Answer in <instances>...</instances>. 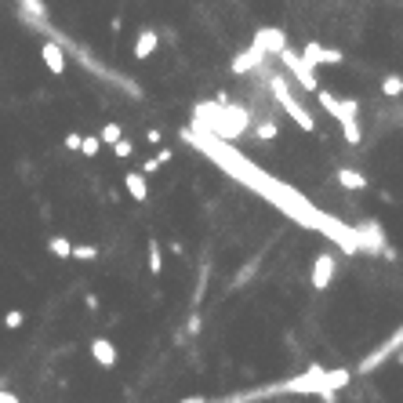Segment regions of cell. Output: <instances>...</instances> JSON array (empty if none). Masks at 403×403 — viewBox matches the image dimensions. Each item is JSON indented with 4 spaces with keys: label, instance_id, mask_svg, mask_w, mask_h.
<instances>
[{
    "label": "cell",
    "instance_id": "obj_6",
    "mask_svg": "<svg viewBox=\"0 0 403 403\" xmlns=\"http://www.w3.org/2000/svg\"><path fill=\"white\" fill-rule=\"evenodd\" d=\"M356 229V236H360V251H371V255H378V251H389V244H385V233H382V225L378 222H360V225H352Z\"/></svg>",
    "mask_w": 403,
    "mask_h": 403
},
{
    "label": "cell",
    "instance_id": "obj_3",
    "mask_svg": "<svg viewBox=\"0 0 403 403\" xmlns=\"http://www.w3.org/2000/svg\"><path fill=\"white\" fill-rule=\"evenodd\" d=\"M269 91H273L276 102H280V109L298 124L301 131H316V120H312V113L291 95V87H287V77H280V73H269Z\"/></svg>",
    "mask_w": 403,
    "mask_h": 403
},
{
    "label": "cell",
    "instance_id": "obj_27",
    "mask_svg": "<svg viewBox=\"0 0 403 403\" xmlns=\"http://www.w3.org/2000/svg\"><path fill=\"white\" fill-rule=\"evenodd\" d=\"M62 146L73 149V153H80V146H84V135L80 131H66V138H62Z\"/></svg>",
    "mask_w": 403,
    "mask_h": 403
},
{
    "label": "cell",
    "instance_id": "obj_22",
    "mask_svg": "<svg viewBox=\"0 0 403 403\" xmlns=\"http://www.w3.org/2000/svg\"><path fill=\"white\" fill-rule=\"evenodd\" d=\"M73 258H77V262H95L98 247L95 244H73Z\"/></svg>",
    "mask_w": 403,
    "mask_h": 403
},
{
    "label": "cell",
    "instance_id": "obj_16",
    "mask_svg": "<svg viewBox=\"0 0 403 403\" xmlns=\"http://www.w3.org/2000/svg\"><path fill=\"white\" fill-rule=\"evenodd\" d=\"M338 182H342L345 189H352V193H363V189H367V179H363L360 171H352V168H342V171H338Z\"/></svg>",
    "mask_w": 403,
    "mask_h": 403
},
{
    "label": "cell",
    "instance_id": "obj_21",
    "mask_svg": "<svg viewBox=\"0 0 403 403\" xmlns=\"http://www.w3.org/2000/svg\"><path fill=\"white\" fill-rule=\"evenodd\" d=\"M98 138H102V146H117L124 138V128H120V124H106V128L98 131Z\"/></svg>",
    "mask_w": 403,
    "mask_h": 403
},
{
    "label": "cell",
    "instance_id": "obj_20",
    "mask_svg": "<svg viewBox=\"0 0 403 403\" xmlns=\"http://www.w3.org/2000/svg\"><path fill=\"white\" fill-rule=\"evenodd\" d=\"M255 135L262 138V142H273V138L280 135V128H276V120H258L255 124Z\"/></svg>",
    "mask_w": 403,
    "mask_h": 403
},
{
    "label": "cell",
    "instance_id": "obj_5",
    "mask_svg": "<svg viewBox=\"0 0 403 403\" xmlns=\"http://www.w3.org/2000/svg\"><path fill=\"white\" fill-rule=\"evenodd\" d=\"M320 106L327 109V113H331V117L338 120V124H356V113H360V106L356 102H352V98H334L331 91H323V87H320Z\"/></svg>",
    "mask_w": 403,
    "mask_h": 403
},
{
    "label": "cell",
    "instance_id": "obj_9",
    "mask_svg": "<svg viewBox=\"0 0 403 403\" xmlns=\"http://www.w3.org/2000/svg\"><path fill=\"white\" fill-rule=\"evenodd\" d=\"M334 284V255L331 251H320V258L312 262V287L316 291H327Z\"/></svg>",
    "mask_w": 403,
    "mask_h": 403
},
{
    "label": "cell",
    "instance_id": "obj_25",
    "mask_svg": "<svg viewBox=\"0 0 403 403\" xmlns=\"http://www.w3.org/2000/svg\"><path fill=\"white\" fill-rule=\"evenodd\" d=\"M382 91H385L389 98L403 95V77H385V80H382Z\"/></svg>",
    "mask_w": 403,
    "mask_h": 403
},
{
    "label": "cell",
    "instance_id": "obj_26",
    "mask_svg": "<svg viewBox=\"0 0 403 403\" xmlns=\"http://www.w3.org/2000/svg\"><path fill=\"white\" fill-rule=\"evenodd\" d=\"M342 135H345V142H349V146H360V142H363L360 124H342Z\"/></svg>",
    "mask_w": 403,
    "mask_h": 403
},
{
    "label": "cell",
    "instance_id": "obj_28",
    "mask_svg": "<svg viewBox=\"0 0 403 403\" xmlns=\"http://www.w3.org/2000/svg\"><path fill=\"white\" fill-rule=\"evenodd\" d=\"M113 153H117L120 160H128V157L135 153V146H131V138H120V142H117V146H113Z\"/></svg>",
    "mask_w": 403,
    "mask_h": 403
},
{
    "label": "cell",
    "instance_id": "obj_24",
    "mask_svg": "<svg viewBox=\"0 0 403 403\" xmlns=\"http://www.w3.org/2000/svg\"><path fill=\"white\" fill-rule=\"evenodd\" d=\"M22 323H26V312H22V309H8V316H4V327H8V331H19Z\"/></svg>",
    "mask_w": 403,
    "mask_h": 403
},
{
    "label": "cell",
    "instance_id": "obj_32",
    "mask_svg": "<svg viewBox=\"0 0 403 403\" xmlns=\"http://www.w3.org/2000/svg\"><path fill=\"white\" fill-rule=\"evenodd\" d=\"M84 306L87 312H98V295H84Z\"/></svg>",
    "mask_w": 403,
    "mask_h": 403
},
{
    "label": "cell",
    "instance_id": "obj_13",
    "mask_svg": "<svg viewBox=\"0 0 403 403\" xmlns=\"http://www.w3.org/2000/svg\"><path fill=\"white\" fill-rule=\"evenodd\" d=\"M266 58H269V55L262 51V47H247V51H240V55L233 58V73H236V77H244V73L258 69V66H262V62H266Z\"/></svg>",
    "mask_w": 403,
    "mask_h": 403
},
{
    "label": "cell",
    "instance_id": "obj_33",
    "mask_svg": "<svg viewBox=\"0 0 403 403\" xmlns=\"http://www.w3.org/2000/svg\"><path fill=\"white\" fill-rule=\"evenodd\" d=\"M400 363H403V356H400Z\"/></svg>",
    "mask_w": 403,
    "mask_h": 403
},
{
    "label": "cell",
    "instance_id": "obj_7",
    "mask_svg": "<svg viewBox=\"0 0 403 403\" xmlns=\"http://www.w3.org/2000/svg\"><path fill=\"white\" fill-rule=\"evenodd\" d=\"M400 345H403V323H400V327H396V331H393V334H389V338H385V342H382V345H378V349L371 352V356H367V360H363V363H360V371H374V367H378V363H385V360H389V356H393V352H396Z\"/></svg>",
    "mask_w": 403,
    "mask_h": 403
},
{
    "label": "cell",
    "instance_id": "obj_15",
    "mask_svg": "<svg viewBox=\"0 0 403 403\" xmlns=\"http://www.w3.org/2000/svg\"><path fill=\"white\" fill-rule=\"evenodd\" d=\"M124 189H128V196L135 200V204H146L149 200V182H146V174H138V171L124 174Z\"/></svg>",
    "mask_w": 403,
    "mask_h": 403
},
{
    "label": "cell",
    "instance_id": "obj_14",
    "mask_svg": "<svg viewBox=\"0 0 403 403\" xmlns=\"http://www.w3.org/2000/svg\"><path fill=\"white\" fill-rule=\"evenodd\" d=\"M157 47H160V33L153 26H146L142 33H138V41H135V58H153Z\"/></svg>",
    "mask_w": 403,
    "mask_h": 403
},
{
    "label": "cell",
    "instance_id": "obj_11",
    "mask_svg": "<svg viewBox=\"0 0 403 403\" xmlns=\"http://www.w3.org/2000/svg\"><path fill=\"white\" fill-rule=\"evenodd\" d=\"M91 356H95L98 367H106V371L117 367V345H113L109 338H91Z\"/></svg>",
    "mask_w": 403,
    "mask_h": 403
},
{
    "label": "cell",
    "instance_id": "obj_19",
    "mask_svg": "<svg viewBox=\"0 0 403 403\" xmlns=\"http://www.w3.org/2000/svg\"><path fill=\"white\" fill-rule=\"evenodd\" d=\"M149 273H153V276H160L163 273V255H160V244L157 240H149Z\"/></svg>",
    "mask_w": 403,
    "mask_h": 403
},
{
    "label": "cell",
    "instance_id": "obj_18",
    "mask_svg": "<svg viewBox=\"0 0 403 403\" xmlns=\"http://www.w3.org/2000/svg\"><path fill=\"white\" fill-rule=\"evenodd\" d=\"M171 157H174V153H171V149H160V153H157V157H149V160L142 163V168H138V174H146V179H149V174H157V171L163 168V163H168V160H171Z\"/></svg>",
    "mask_w": 403,
    "mask_h": 403
},
{
    "label": "cell",
    "instance_id": "obj_29",
    "mask_svg": "<svg viewBox=\"0 0 403 403\" xmlns=\"http://www.w3.org/2000/svg\"><path fill=\"white\" fill-rule=\"evenodd\" d=\"M200 327H204V320H200V312H193L189 323H185V334H200Z\"/></svg>",
    "mask_w": 403,
    "mask_h": 403
},
{
    "label": "cell",
    "instance_id": "obj_12",
    "mask_svg": "<svg viewBox=\"0 0 403 403\" xmlns=\"http://www.w3.org/2000/svg\"><path fill=\"white\" fill-rule=\"evenodd\" d=\"M255 47H262L266 55H280V51H287V36L280 30H258Z\"/></svg>",
    "mask_w": 403,
    "mask_h": 403
},
{
    "label": "cell",
    "instance_id": "obj_30",
    "mask_svg": "<svg viewBox=\"0 0 403 403\" xmlns=\"http://www.w3.org/2000/svg\"><path fill=\"white\" fill-rule=\"evenodd\" d=\"M146 142H149V146H160V142H163V131H160V128H149V131H146Z\"/></svg>",
    "mask_w": 403,
    "mask_h": 403
},
{
    "label": "cell",
    "instance_id": "obj_31",
    "mask_svg": "<svg viewBox=\"0 0 403 403\" xmlns=\"http://www.w3.org/2000/svg\"><path fill=\"white\" fill-rule=\"evenodd\" d=\"M0 403H22V400L11 393V389H0Z\"/></svg>",
    "mask_w": 403,
    "mask_h": 403
},
{
    "label": "cell",
    "instance_id": "obj_2",
    "mask_svg": "<svg viewBox=\"0 0 403 403\" xmlns=\"http://www.w3.org/2000/svg\"><path fill=\"white\" fill-rule=\"evenodd\" d=\"M342 385H349V371H345V367H338V371H331V367H309L306 374H298V378H291V382H284L287 393H316V396H323L327 403H334V393H338Z\"/></svg>",
    "mask_w": 403,
    "mask_h": 403
},
{
    "label": "cell",
    "instance_id": "obj_8",
    "mask_svg": "<svg viewBox=\"0 0 403 403\" xmlns=\"http://www.w3.org/2000/svg\"><path fill=\"white\" fill-rule=\"evenodd\" d=\"M301 58H306V66L312 73H316V66H338V62H342V51L323 47V44H306V47H301Z\"/></svg>",
    "mask_w": 403,
    "mask_h": 403
},
{
    "label": "cell",
    "instance_id": "obj_4",
    "mask_svg": "<svg viewBox=\"0 0 403 403\" xmlns=\"http://www.w3.org/2000/svg\"><path fill=\"white\" fill-rule=\"evenodd\" d=\"M276 58H280L284 66L291 69V77H295L301 87H306V91H320V84H316V73H312V69L306 66V58H301L298 51H291V47H287V51H280Z\"/></svg>",
    "mask_w": 403,
    "mask_h": 403
},
{
    "label": "cell",
    "instance_id": "obj_17",
    "mask_svg": "<svg viewBox=\"0 0 403 403\" xmlns=\"http://www.w3.org/2000/svg\"><path fill=\"white\" fill-rule=\"evenodd\" d=\"M47 255L66 262V258H73V244L66 240V236H51V240H47Z\"/></svg>",
    "mask_w": 403,
    "mask_h": 403
},
{
    "label": "cell",
    "instance_id": "obj_23",
    "mask_svg": "<svg viewBox=\"0 0 403 403\" xmlns=\"http://www.w3.org/2000/svg\"><path fill=\"white\" fill-rule=\"evenodd\" d=\"M98 149H102V138L98 135H84V146H80V153L91 160V157H98Z\"/></svg>",
    "mask_w": 403,
    "mask_h": 403
},
{
    "label": "cell",
    "instance_id": "obj_1",
    "mask_svg": "<svg viewBox=\"0 0 403 403\" xmlns=\"http://www.w3.org/2000/svg\"><path fill=\"white\" fill-rule=\"evenodd\" d=\"M182 138L189 146H196L200 153H207L222 171H229L236 182H244V185L255 189V193H262L273 207H280L291 222H301L306 229L323 233L327 240H334L345 255H360V236H356V229H352L349 222H338L331 215H323V211H316L306 196L298 193V189H291L287 182H276L273 174H266L258 168V163H251L244 153H236L229 142H222V138H215V135H204V131H193V128L182 131Z\"/></svg>",
    "mask_w": 403,
    "mask_h": 403
},
{
    "label": "cell",
    "instance_id": "obj_10",
    "mask_svg": "<svg viewBox=\"0 0 403 403\" xmlns=\"http://www.w3.org/2000/svg\"><path fill=\"white\" fill-rule=\"evenodd\" d=\"M41 62L47 66V73H51V77H66V51H62L55 41L41 44Z\"/></svg>",
    "mask_w": 403,
    "mask_h": 403
}]
</instances>
